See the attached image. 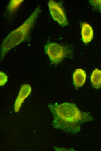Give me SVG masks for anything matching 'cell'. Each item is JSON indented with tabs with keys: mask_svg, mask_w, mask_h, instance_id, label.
Segmentation results:
<instances>
[{
	"mask_svg": "<svg viewBox=\"0 0 101 151\" xmlns=\"http://www.w3.org/2000/svg\"><path fill=\"white\" fill-rule=\"evenodd\" d=\"M48 5L53 19L62 26L67 25L68 22L66 14L60 4L53 0H50L48 2Z\"/></svg>",
	"mask_w": 101,
	"mask_h": 151,
	"instance_id": "obj_4",
	"label": "cell"
},
{
	"mask_svg": "<svg viewBox=\"0 0 101 151\" xmlns=\"http://www.w3.org/2000/svg\"><path fill=\"white\" fill-rule=\"evenodd\" d=\"M44 48L50 61L55 65L61 62L66 57L68 53L66 48L54 42L46 44Z\"/></svg>",
	"mask_w": 101,
	"mask_h": 151,
	"instance_id": "obj_3",
	"label": "cell"
},
{
	"mask_svg": "<svg viewBox=\"0 0 101 151\" xmlns=\"http://www.w3.org/2000/svg\"><path fill=\"white\" fill-rule=\"evenodd\" d=\"M81 35L82 39L85 43H88L93 38V32L91 26L86 22L81 23Z\"/></svg>",
	"mask_w": 101,
	"mask_h": 151,
	"instance_id": "obj_6",
	"label": "cell"
},
{
	"mask_svg": "<svg viewBox=\"0 0 101 151\" xmlns=\"http://www.w3.org/2000/svg\"><path fill=\"white\" fill-rule=\"evenodd\" d=\"M23 0H11L9 2L7 7V10L9 13L12 14L17 9Z\"/></svg>",
	"mask_w": 101,
	"mask_h": 151,
	"instance_id": "obj_9",
	"label": "cell"
},
{
	"mask_svg": "<svg viewBox=\"0 0 101 151\" xmlns=\"http://www.w3.org/2000/svg\"><path fill=\"white\" fill-rule=\"evenodd\" d=\"M48 107L53 115L54 127L67 132H78L83 123L93 119L89 113L81 111L73 103L49 104Z\"/></svg>",
	"mask_w": 101,
	"mask_h": 151,
	"instance_id": "obj_1",
	"label": "cell"
},
{
	"mask_svg": "<svg viewBox=\"0 0 101 151\" xmlns=\"http://www.w3.org/2000/svg\"><path fill=\"white\" fill-rule=\"evenodd\" d=\"M31 91V87L29 84H25L22 85L15 103L14 110L16 112L19 110L24 100L29 95Z\"/></svg>",
	"mask_w": 101,
	"mask_h": 151,
	"instance_id": "obj_5",
	"label": "cell"
},
{
	"mask_svg": "<svg viewBox=\"0 0 101 151\" xmlns=\"http://www.w3.org/2000/svg\"><path fill=\"white\" fill-rule=\"evenodd\" d=\"M41 10L38 5L29 17L20 26L11 32L4 38L0 47V61L12 48L30 39L31 31Z\"/></svg>",
	"mask_w": 101,
	"mask_h": 151,
	"instance_id": "obj_2",
	"label": "cell"
},
{
	"mask_svg": "<svg viewBox=\"0 0 101 151\" xmlns=\"http://www.w3.org/2000/svg\"><path fill=\"white\" fill-rule=\"evenodd\" d=\"M91 80L93 87L98 89L101 87V71L95 69L91 74Z\"/></svg>",
	"mask_w": 101,
	"mask_h": 151,
	"instance_id": "obj_8",
	"label": "cell"
},
{
	"mask_svg": "<svg viewBox=\"0 0 101 151\" xmlns=\"http://www.w3.org/2000/svg\"><path fill=\"white\" fill-rule=\"evenodd\" d=\"M0 85L3 86L4 85L8 80V76L3 72L0 71Z\"/></svg>",
	"mask_w": 101,
	"mask_h": 151,
	"instance_id": "obj_10",
	"label": "cell"
},
{
	"mask_svg": "<svg viewBox=\"0 0 101 151\" xmlns=\"http://www.w3.org/2000/svg\"><path fill=\"white\" fill-rule=\"evenodd\" d=\"M73 79L76 89L82 86L86 80V75L85 72L81 69H76L73 73Z\"/></svg>",
	"mask_w": 101,
	"mask_h": 151,
	"instance_id": "obj_7",
	"label": "cell"
}]
</instances>
